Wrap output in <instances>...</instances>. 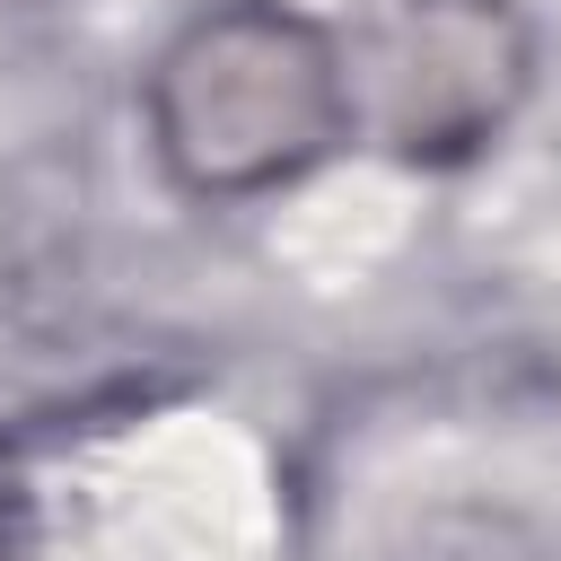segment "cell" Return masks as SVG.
<instances>
[{
	"label": "cell",
	"mask_w": 561,
	"mask_h": 561,
	"mask_svg": "<svg viewBox=\"0 0 561 561\" xmlns=\"http://www.w3.org/2000/svg\"><path fill=\"white\" fill-rule=\"evenodd\" d=\"M351 131L342 44L289 0H210L149 61V140L158 167L202 202H245Z\"/></svg>",
	"instance_id": "obj_1"
},
{
	"label": "cell",
	"mask_w": 561,
	"mask_h": 561,
	"mask_svg": "<svg viewBox=\"0 0 561 561\" xmlns=\"http://www.w3.org/2000/svg\"><path fill=\"white\" fill-rule=\"evenodd\" d=\"M342 70L351 123L412 167H456L508 131L535 79V35L508 0H386Z\"/></svg>",
	"instance_id": "obj_2"
},
{
	"label": "cell",
	"mask_w": 561,
	"mask_h": 561,
	"mask_svg": "<svg viewBox=\"0 0 561 561\" xmlns=\"http://www.w3.org/2000/svg\"><path fill=\"white\" fill-rule=\"evenodd\" d=\"M0 552H9V473H0Z\"/></svg>",
	"instance_id": "obj_3"
}]
</instances>
